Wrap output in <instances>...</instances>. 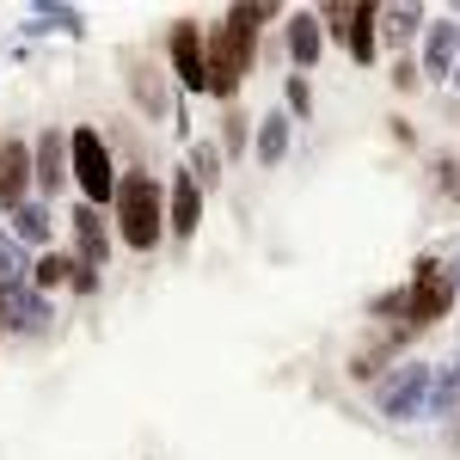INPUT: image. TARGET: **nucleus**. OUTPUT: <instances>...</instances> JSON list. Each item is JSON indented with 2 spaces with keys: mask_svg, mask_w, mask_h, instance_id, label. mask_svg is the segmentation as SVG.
Segmentation results:
<instances>
[{
  "mask_svg": "<svg viewBox=\"0 0 460 460\" xmlns=\"http://www.w3.org/2000/svg\"><path fill=\"white\" fill-rule=\"evenodd\" d=\"M288 129H295V123H288V111H270V117H264V129H258V160H264V166H283Z\"/></svg>",
  "mask_w": 460,
  "mask_h": 460,
  "instance_id": "17",
  "label": "nucleus"
},
{
  "mask_svg": "<svg viewBox=\"0 0 460 460\" xmlns=\"http://www.w3.org/2000/svg\"><path fill=\"white\" fill-rule=\"evenodd\" d=\"M111 209H117V234H123V246L154 252L160 240H166V197H160L154 172H123V178H117Z\"/></svg>",
  "mask_w": 460,
  "mask_h": 460,
  "instance_id": "2",
  "label": "nucleus"
},
{
  "mask_svg": "<svg viewBox=\"0 0 460 460\" xmlns=\"http://www.w3.org/2000/svg\"><path fill=\"white\" fill-rule=\"evenodd\" d=\"M455 62H460V25L455 19H436L429 25V37H424V74H455Z\"/></svg>",
  "mask_w": 460,
  "mask_h": 460,
  "instance_id": "13",
  "label": "nucleus"
},
{
  "mask_svg": "<svg viewBox=\"0 0 460 460\" xmlns=\"http://www.w3.org/2000/svg\"><path fill=\"white\" fill-rule=\"evenodd\" d=\"M31 178L43 184V203L68 184V136H62V129H43V136H37V147H31Z\"/></svg>",
  "mask_w": 460,
  "mask_h": 460,
  "instance_id": "9",
  "label": "nucleus"
},
{
  "mask_svg": "<svg viewBox=\"0 0 460 460\" xmlns=\"http://www.w3.org/2000/svg\"><path fill=\"white\" fill-rule=\"evenodd\" d=\"M49 301L37 295V288H6L0 295V332L6 338H43L49 332Z\"/></svg>",
  "mask_w": 460,
  "mask_h": 460,
  "instance_id": "8",
  "label": "nucleus"
},
{
  "mask_svg": "<svg viewBox=\"0 0 460 460\" xmlns=\"http://www.w3.org/2000/svg\"><path fill=\"white\" fill-rule=\"evenodd\" d=\"M68 221H74V246H80V252H74V264L99 277V270H105V252H111V234H105V221H99V209L80 203Z\"/></svg>",
  "mask_w": 460,
  "mask_h": 460,
  "instance_id": "10",
  "label": "nucleus"
},
{
  "mask_svg": "<svg viewBox=\"0 0 460 460\" xmlns=\"http://www.w3.org/2000/svg\"><path fill=\"white\" fill-rule=\"evenodd\" d=\"M418 25H424V6H381V31H387L393 43H405Z\"/></svg>",
  "mask_w": 460,
  "mask_h": 460,
  "instance_id": "20",
  "label": "nucleus"
},
{
  "mask_svg": "<svg viewBox=\"0 0 460 460\" xmlns=\"http://www.w3.org/2000/svg\"><path fill=\"white\" fill-rule=\"evenodd\" d=\"M6 288H31V264H25L19 240H13V227H0V295Z\"/></svg>",
  "mask_w": 460,
  "mask_h": 460,
  "instance_id": "15",
  "label": "nucleus"
},
{
  "mask_svg": "<svg viewBox=\"0 0 460 460\" xmlns=\"http://www.w3.org/2000/svg\"><path fill=\"white\" fill-rule=\"evenodd\" d=\"M31 197V147L0 142V209H19Z\"/></svg>",
  "mask_w": 460,
  "mask_h": 460,
  "instance_id": "11",
  "label": "nucleus"
},
{
  "mask_svg": "<svg viewBox=\"0 0 460 460\" xmlns=\"http://www.w3.org/2000/svg\"><path fill=\"white\" fill-rule=\"evenodd\" d=\"M13 240H49V203H19L13 209Z\"/></svg>",
  "mask_w": 460,
  "mask_h": 460,
  "instance_id": "18",
  "label": "nucleus"
},
{
  "mask_svg": "<svg viewBox=\"0 0 460 460\" xmlns=\"http://www.w3.org/2000/svg\"><path fill=\"white\" fill-rule=\"evenodd\" d=\"M197 221H203V190H197V178H190V172H178L172 178V197H166V234L190 240Z\"/></svg>",
  "mask_w": 460,
  "mask_h": 460,
  "instance_id": "12",
  "label": "nucleus"
},
{
  "mask_svg": "<svg viewBox=\"0 0 460 460\" xmlns=\"http://www.w3.org/2000/svg\"><path fill=\"white\" fill-rule=\"evenodd\" d=\"M129 86H136V105H147V111H154V117L166 111V93H160V80H154V74H136Z\"/></svg>",
  "mask_w": 460,
  "mask_h": 460,
  "instance_id": "21",
  "label": "nucleus"
},
{
  "mask_svg": "<svg viewBox=\"0 0 460 460\" xmlns=\"http://www.w3.org/2000/svg\"><path fill=\"white\" fill-rule=\"evenodd\" d=\"M68 178L80 184V197L93 209L117 197V166H111V147L99 142V129H74L68 136Z\"/></svg>",
  "mask_w": 460,
  "mask_h": 460,
  "instance_id": "3",
  "label": "nucleus"
},
{
  "mask_svg": "<svg viewBox=\"0 0 460 460\" xmlns=\"http://www.w3.org/2000/svg\"><path fill=\"white\" fill-rule=\"evenodd\" d=\"M429 362H399L387 381L375 387V405H381V418H393V424H418V418H429Z\"/></svg>",
  "mask_w": 460,
  "mask_h": 460,
  "instance_id": "4",
  "label": "nucleus"
},
{
  "mask_svg": "<svg viewBox=\"0 0 460 460\" xmlns=\"http://www.w3.org/2000/svg\"><path fill=\"white\" fill-rule=\"evenodd\" d=\"M227 129H221V147L227 154H246V117H221Z\"/></svg>",
  "mask_w": 460,
  "mask_h": 460,
  "instance_id": "24",
  "label": "nucleus"
},
{
  "mask_svg": "<svg viewBox=\"0 0 460 460\" xmlns=\"http://www.w3.org/2000/svg\"><path fill=\"white\" fill-rule=\"evenodd\" d=\"M325 25L338 31V43L350 49V62H375V25H381V6H325Z\"/></svg>",
  "mask_w": 460,
  "mask_h": 460,
  "instance_id": "6",
  "label": "nucleus"
},
{
  "mask_svg": "<svg viewBox=\"0 0 460 460\" xmlns=\"http://www.w3.org/2000/svg\"><path fill=\"white\" fill-rule=\"evenodd\" d=\"M215 166H221V154H215V147L203 142V147H197V166H190V178H197V190H203V184H215V178H221V172H215Z\"/></svg>",
  "mask_w": 460,
  "mask_h": 460,
  "instance_id": "23",
  "label": "nucleus"
},
{
  "mask_svg": "<svg viewBox=\"0 0 460 460\" xmlns=\"http://www.w3.org/2000/svg\"><path fill=\"white\" fill-rule=\"evenodd\" d=\"M172 74H178V86H190V93H209V37L197 31L190 19H178L172 25Z\"/></svg>",
  "mask_w": 460,
  "mask_h": 460,
  "instance_id": "7",
  "label": "nucleus"
},
{
  "mask_svg": "<svg viewBox=\"0 0 460 460\" xmlns=\"http://www.w3.org/2000/svg\"><path fill=\"white\" fill-rule=\"evenodd\" d=\"M258 19H277V6H234L227 25L209 37V93L234 99V86L246 80L252 49H258Z\"/></svg>",
  "mask_w": 460,
  "mask_h": 460,
  "instance_id": "1",
  "label": "nucleus"
},
{
  "mask_svg": "<svg viewBox=\"0 0 460 460\" xmlns=\"http://www.w3.org/2000/svg\"><path fill=\"white\" fill-rule=\"evenodd\" d=\"M62 283H74V258H62V252H43L31 264V288L43 295V288H62Z\"/></svg>",
  "mask_w": 460,
  "mask_h": 460,
  "instance_id": "19",
  "label": "nucleus"
},
{
  "mask_svg": "<svg viewBox=\"0 0 460 460\" xmlns=\"http://www.w3.org/2000/svg\"><path fill=\"white\" fill-rule=\"evenodd\" d=\"M288 111H295V117H307V111H314V93H307V80H301V74L288 80Z\"/></svg>",
  "mask_w": 460,
  "mask_h": 460,
  "instance_id": "25",
  "label": "nucleus"
},
{
  "mask_svg": "<svg viewBox=\"0 0 460 460\" xmlns=\"http://www.w3.org/2000/svg\"><path fill=\"white\" fill-rule=\"evenodd\" d=\"M448 80H455V86H460V62H455V74H448Z\"/></svg>",
  "mask_w": 460,
  "mask_h": 460,
  "instance_id": "26",
  "label": "nucleus"
},
{
  "mask_svg": "<svg viewBox=\"0 0 460 460\" xmlns=\"http://www.w3.org/2000/svg\"><path fill=\"white\" fill-rule=\"evenodd\" d=\"M288 56H295V68H314L319 62V19L314 13H295V25H288Z\"/></svg>",
  "mask_w": 460,
  "mask_h": 460,
  "instance_id": "16",
  "label": "nucleus"
},
{
  "mask_svg": "<svg viewBox=\"0 0 460 460\" xmlns=\"http://www.w3.org/2000/svg\"><path fill=\"white\" fill-rule=\"evenodd\" d=\"M37 31H80V13H68V6H37Z\"/></svg>",
  "mask_w": 460,
  "mask_h": 460,
  "instance_id": "22",
  "label": "nucleus"
},
{
  "mask_svg": "<svg viewBox=\"0 0 460 460\" xmlns=\"http://www.w3.org/2000/svg\"><path fill=\"white\" fill-rule=\"evenodd\" d=\"M455 283H460V277H455Z\"/></svg>",
  "mask_w": 460,
  "mask_h": 460,
  "instance_id": "27",
  "label": "nucleus"
},
{
  "mask_svg": "<svg viewBox=\"0 0 460 460\" xmlns=\"http://www.w3.org/2000/svg\"><path fill=\"white\" fill-rule=\"evenodd\" d=\"M448 301H455V277L436 264V258H424L418 270H411V288H405V325L418 332V325H436V319L448 314Z\"/></svg>",
  "mask_w": 460,
  "mask_h": 460,
  "instance_id": "5",
  "label": "nucleus"
},
{
  "mask_svg": "<svg viewBox=\"0 0 460 460\" xmlns=\"http://www.w3.org/2000/svg\"><path fill=\"white\" fill-rule=\"evenodd\" d=\"M448 411H460V356H448L429 375V418H448Z\"/></svg>",
  "mask_w": 460,
  "mask_h": 460,
  "instance_id": "14",
  "label": "nucleus"
}]
</instances>
